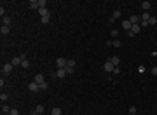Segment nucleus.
I'll use <instances>...</instances> for the list:
<instances>
[{"label": "nucleus", "mask_w": 157, "mask_h": 115, "mask_svg": "<svg viewBox=\"0 0 157 115\" xmlns=\"http://www.w3.org/2000/svg\"><path fill=\"white\" fill-rule=\"evenodd\" d=\"M9 115H19V113H17V110H16V108H12V110H11V113H9Z\"/></svg>", "instance_id": "nucleus-30"}, {"label": "nucleus", "mask_w": 157, "mask_h": 115, "mask_svg": "<svg viewBox=\"0 0 157 115\" xmlns=\"http://www.w3.org/2000/svg\"><path fill=\"white\" fill-rule=\"evenodd\" d=\"M31 115H40V113H38V112H31Z\"/></svg>", "instance_id": "nucleus-34"}, {"label": "nucleus", "mask_w": 157, "mask_h": 115, "mask_svg": "<svg viewBox=\"0 0 157 115\" xmlns=\"http://www.w3.org/2000/svg\"><path fill=\"white\" fill-rule=\"evenodd\" d=\"M112 73H115V75H117V73H121V68H119V66H115V68H113V72H112Z\"/></svg>", "instance_id": "nucleus-29"}, {"label": "nucleus", "mask_w": 157, "mask_h": 115, "mask_svg": "<svg viewBox=\"0 0 157 115\" xmlns=\"http://www.w3.org/2000/svg\"><path fill=\"white\" fill-rule=\"evenodd\" d=\"M0 101H2V103H5V101H7V94H5V92L0 94Z\"/></svg>", "instance_id": "nucleus-22"}, {"label": "nucleus", "mask_w": 157, "mask_h": 115, "mask_svg": "<svg viewBox=\"0 0 157 115\" xmlns=\"http://www.w3.org/2000/svg\"><path fill=\"white\" fill-rule=\"evenodd\" d=\"M56 77H60V79H63V77H66V70L65 68H58V72H54Z\"/></svg>", "instance_id": "nucleus-5"}, {"label": "nucleus", "mask_w": 157, "mask_h": 115, "mask_svg": "<svg viewBox=\"0 0 157 115\" xmlns=\"http://www.w3.org/2000/svg\"><path fill=\"white\" fill-rule=\"evenodd\" d=\"M66 61H68V59H65V58H58V59H56L58 68H66Z\"/></svg>", "instance_id": "nucleus-1"}, {"label": "nucleus", "mask_w": 157, "mask_h": 115, "mask_svg": "<svg viewBox=\"0 0 157 115\" xmlns=\"http://www.w3.org/2000/svg\"><path fill=\"white\" fill-rule=\"evenodd\" d=\"M148 25H157V17H150L148 19Z\"/></svg>", "instance_id": "nucleus-24"}, {"label": "nucleus", "mask_w": 157, "mask_h": 115, "mask_svg": "<svg viewBox=\"0 0 157 115\" xmlns=\"http://www.w3.org/2000/svg\"><path fill=\"white\" fill-rule=\"evenodd\" d=\"M12 68H14V66H12L11 63H4V65H2V73H11Z\"/></svg>", "instance_id": "nucleus-2"}, {"label": "nucleus", "mask_w": 157, "mask_h": 115, "mask_svg": "<svg viewBox=\"0 0 157 115\" xmlns=\"http://www.w3.org/2000/svg\"><path fill=\"white\" fill-rule=\"evenodd\" d=\"M51 115H63V112H61V108H58V106H54V108L51 110Z\"/></svg>", "instance_id": "nucleus-12"}, {"label": "nucleus", "mask_w": 157, "mask_h": 115, "mask_svg": "<svg viewBox=\"0 0 157 115\" xmlns=\"http://www.w3.org/2000/svg\"><path fill=\"white\" fill-rule=\"evenodd\" d=\"M38 86H40V89H42V91H46V89H47V82H42V84H38Z\"/></svg>", "instance_id": "nucleus-27"}, {"label": "nucleus", "mask_w": 157, "mask_h": 115, "mask_svg": "<svg viewBox=\"0 0 157 115\" xmlns=\"http://www.w3.org/2000/svg\"><path fill=\"white\" fill-rule=\"evenodd\" d=\"M9 31H11V26H4V25H2V28H0V33H2V35H7Z\"/></svg>", "instance_id": "nucleus-15"}, {"label": "nucleus", "mask_w": 157, "mask_h": 115, "mask_svg": "<svg viewBox=\"0 0 157 115\" xmlns=\"http://www.w3.org/2000/svg\"><path fill=\"white\" fill-rule=\"evenodd\" d=\"M66 70V75H70V73H73V68H65Z\"/></svg>", "instance_id": "nucleus-32"}, {"label": "nucleus", "mask_w": 157, "mask_h": 115, "mask_svg": "<svg viewBox=\"0 0 157 115\" xmlns=\"http://www.w3.org/2000/svg\"><path fill=\"white\" fill-rule=\"evenodd\" d=\"M150 17H152V16H150L148 12H143V14L140 16V19H141V21H148V19H150Z\"/></svg>", "instance_id": "nucleus-19"}, {"label": "nucleus", "mask_w": 157, "mask_h": 115, "mask_svg": "<svg viewBox=\"0 0 157 115\" xmlns=\"http://www.w3.org/2000/svg\"><path fill=\"white\" fill-rule=\"evenodd\" d=\"M103 68H105V72H113V68H115V66H113V65H112V63H110V61H107V63H105V66H103Z\"/></svg>", "instance_id": "nucleus-11"}, {"label": "nucleus", "mask_w": 157, "mask_h": 115, "mask_svg": "<svg viewBox=\"0 0 157 115\" xmlns=\"http://www.w3.org/2000/svg\"><path fill=\"white\" fill-rule=\"evenodd\" d=\"M150 5H152L150 2H143V4H141V9H143V12H148V9H150Z\"/></svg>", "instance_id": "nucleus-16"}, {"label": "nucleus", "mask_w": 157, "mask_h": 115, "mask_svg": "<svg viewBox=\"0 0 157 115\" xmlns=\"http://www.w3.org/2000/svg\"><path fill=\"white\" fill-rule=\"evenodd\" d=\"M35 82H37V84H42V82H46V77H44L42 73H37V75H35Z\"/></svg>", "instance_id": "nucleus-6"}, {"label": "nucleus", "mask_w": 157, "mask_h": 115, "mask_svg": "<svg viewBox=\"0 0 157 115\" xmlns=\"http://www.w3.org/2000/svg\"><path fill=\"white\" fill-rule=\"evenodd\" d=\"M28 89H30L31 92H37V91H40V86H38V84H37V82L33 80V82H30V86H28Z\"/></svg>", "instance_id": "nucleus-3"}, {"label": "nucleus", "mask_w": 157, "mask_h": 115, "mask_svg": "<svg viewBox=\"0 0 157 115\" xmlns=\"http://www.w3.org/2000/svg\"><path fill=\"white\" fill-rule=\"evenodd\" d=\"M131 21H129V19H124V21H122V28L126 30V31H131Z\"/></svg>", "instance_id": "nucleus-4"}, {"label": "nucleus", "mask_w": 157, "mask_h": 115, "mask_svg": "<svg viewBox=\"0 0 157 115\" xmlns=\"http://www.w3.org/2000/svg\"><path fill=\"white\" fill-rule=\"evenodd\" d=\"M11 23H12V19H11V17H7V16L2 17V25H4V26H11Z\"/></svg>", "instance_id": "nucleus-9"}, {"label": "nucleus", "mask_w": 157, "mask_h": 115, "mask_svg": "<svg viewBox=\"0 0 157 115\" xmlns=\"http://www.w3.org/2000/svg\"><path fill=\"white\" fill-rule=\"evenodd\" d=\"M21 66H23V68H30V61H28V59H23Z\"/></svg>", "instance_id": "nucleus-23"}, {"label": "nucleus", "mask_w": 157, "mask_h": 115, "mask_svg": "<svg viewBox=\"0 0 157 115\" xmlns=\"http://www.w3.org/2000/svg\"><path fill=\"white\" fill-rule=\"evenodd\" d=\"M119 16H121V11H115V12H113V17H115V19L119 17Z\"/></svg>", "instance_id": "nucleus-31"}, {"label": "nucleus", "mask_w": 157, "mask_h": 115, "mask_svg": "<svg viewBox=\"0 0 157 115\" xmlns=\"http://www.w3.org/2000/svg\"><path fill=\"white\" fill-rule=\"evenodd\" d=\"M133 115H136V113H133Z\"/></svg>", "instance_id": "nucleus-35"}, {"label": "nucleus", "mask_w": 157, "mask_h": 115, "mask_svg": "<svg viewBox=\"0 0 157 115\" xmlns=\"http://www.w3.org/2000/svg\"><path fill=\"white\" fill-rule=\"evenodd\" d=\"M140 31H141V26H140V25H133V26H131V33H133V35L140 33Z\"/></svg>", "instance_id": "nucleus-8"}, {"label": "nucleus", "mask_w": 157, "mask_h": 115, "mask_svg": "<svg viewBox=\"0 0 157 115\" xmlns=\"http://www.w3.org/2000/svg\"><path fill=\"white\" fill-rule=\"evenodd\" d=\"M66 68H75V61L73 59H68L66 61Z\"/></svg>", "instance_id": "nucleus-21"}, {"label": "nucleus", "mask_w": 157, "mask_h": 115, "mask_svg": "<svg viewBox=\"0 0 157 115\" xmlns=\"http://www.w3.org/2000/svg\"><path fill=\"white\" fill-rule=\"evenodd\" d=\"M35 112H38V113L42 115V113L46 112V106H44V105H37V106H35Z\"/></svg>", "instance_id": "nucleus-14"}, {"label": "nucleus", "mask_w": 157, "mask_h": 115, "mask_svg": "<svg viewBox=\"0 0 157 115\" xmlns=\"http://www.w3.org/2000/svg\"><path fill=\"white\" fill-rule=\"evenodd\" d=\"M30 7H31V9H40V5H38V0H31V2H30Z\"/></svg>", "instance_id": "nucleus-18"}, {"label": "nucleus", "mask_w": 157, "mask_h": 115, "mask_svg": "<svg viewBox=\"0 0 157 115\" xmlns=\"http://www.w3.org/2000/svg\"><path fill=\"white\" fill-rule=\"evenodd\" d=\"M108 61H110V63H112L113 66H119V63H121V58H117V56H112V58H110Z\"/></svg>", "instance_id": "nucleus-7"}, {"label": "nucleus", "mask_w": 157, "mask_h": 115, "mask_svg": "<svg viewBox=\"0 0 157 115\" xmlns=\"http://www.w3.org/2000/svg\"><path fill=\"white\" fill-rule=\"evenodd\" d=\"M110 35H112L113 38H117V37H119V31H117V30H112V31H110Z\"/></svg>", "instance_id": "nucleus-25"}, {"label": "nucleus", "mask_w": 157, "mask_h": 115, "mask_svg": "<svg viewBox=\"0 0 157 115\" xmlns=\"http://www.w3.org/2000/svg\"><path fill=\"white\" fill-rule=\"evenodd\" d=\"M112 45H113V47H121L122 44H121V40H119V38H113V40H112Z\"/></svg>", "instance_id": "nucleus-20"}, {"label": "nucleus", "mask_w": 157, "mask_h": 115, "mask_svg": "<svg viewBox=\"0 0 157 115\" xmlns=\"http://www.w3.org/2000/svg\"><path fill=\"white\" fill-rule=\"evenodd\" d=\"M11 110H12L11 106H7L5 103H2V113H11Z\"/></svg>", "instance_id": "nucleus-17"}, {"label": "nucleus", "mask_w": 157, "mask_h": 115, "mask_svg": "<svg viewBox=\"0 0 157 115\" xmlns=\"http://www.w3.org/2000/svg\"><path fill=\"white\" fill-rule=\"evenodd\" d=\"M21 63H23L21 58H14V59L11 61V65H12V66H17V65H21Z\"/></svg>", "instance_id": "nucleus-13"}, {"label": "nucleus", "mask_w": 157, "mask_h": 115, "mask_svg": "<svg viewBox=\"0 0 157 115\" xmlns=\"http://www.w3.org/2000/svg\"><path fill=\"white\" fill-rule=\"evenodd\" d=\"M129 21H131V25H140V16H131Z\"/></svg>", "instance_id": "nucleus-10"}, {"label": "nucleus", "mask_w": 157, "mask_h": 115, "mask_svg": "<svg viewBox=\"0 0 157 115\" xmlns=\"http://www.w3.org/2000/svg\"><path fill=\"white\" fill-rule=\"evenodd\" d=\"M46 4H47L46 0H38V5H40V9H42V7H46Z\"/></svg>", "instance_id": "nucleus-28"}, {"label": "nucleus", "mask_w": 157, "mask_h": 115, "mask_svg": "<svg viewBox=\"0 0 157 115\" xmlns=\"http://www.w3.org/2000/svg\"><path fill=\"white\" fill-rule=\"evenodd\" d=\"M129 113H131V115H133V113H136V106H134V105H131V106H129Z\"/></svg>", "instance_id": "nucleus-26"}, {"label": "nucleus", "mask_w": 157, "mask_h": 115, "mask_svg": "<svg viewBox=\"0 0 157 115\" xmlns=\"http://www.w3.org/2000/svg\"><path fill=\"white\" fill-rule=\"evenodd\" d=\"M152 73H154V75H157V66H155V68H152Z\"/></svg>", "instance_id": "nucleus-33"}]
</instances>
